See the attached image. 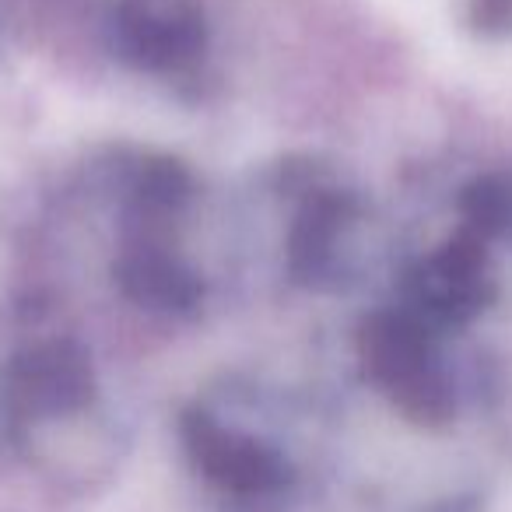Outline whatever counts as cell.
I'll return each mask as SVG.
<instances>
[{"instance_id": "6da1fadb", "label": "cell", "mask_w": 512, "mask_h": 512, "mask_svg": "<svg viewBox=\"0 0 512 512\" xmlns=\"http://www.w3.org/2000/svg\"><path fill=\"white\" fill-rule=\"evenodd\" d=\"M358 358L369 383L411 425L442 428L453 421L456 393L425 320L407 309H379L358 327Z\"/></svg>"}, {"instance_id": "5b68a950", "label": "cell", "mask_w": 512, "mask_h": 512, "mask_svg": "<svg viewBox=\"0 0 512 512\" xmlns=\"http://www.w3.org/2000/svg\"><path fill=\"white\" fill-rule=\"evenodd\" d=\"M113 46L148 74L183 71L204 53L207 18L200 0H116Z\"/></svg>"}, {"instance_id": "30bf717a", "label": "cell", "mask_w": 512, "mask_h": 512, "mask_svg": "<svg viewBox=\"0 0 512 512\" xmlns=\"http://www.w3.org/2000/svg\"><path fill=\"white\" fill-rule=\"evenodd\" d=\"M470 22L484 36H502L512 29V0H470Z\"/></svg>"}, {"instance_id": "52a82bcc", "label": "cell", "mask_w": 512, "mask_h": 512, "mask_svg": "<svg viewBox=\"0 0 512 512\" xmlns=\"http://www.w3.org/2000/svg\"><path fill=\"white\" fill-rule=\"evenodd\" d=\"M113 278L134 306L186 316L204 299V281L176 253L158 246H134L116 260Z\"/></svg>"}, {"instance_id": "3957f363", "label": "cell", "mask_w": 512, "mask_h": 512, "mask_svg": "<svg viewBox=\"0 0 512 512\" xmlns=\"http://www.w3.org/2000/svg\"><path fill=\"white\" fill-rule=\"evenodd\" d=\"M0 400L15 425L71 418L95 400L92 358L78 341L32 344L4 365Z\"/></svg>"}, {"instance_id": "9c48e42d", "label": "cell", "mask_w": 512, "mask_h": 512, "mask_svg": "<svg viewBox=\"0 0 512 512\" xmlns=\"http://www.w3.org/2000/svg\"><path fill=\"white\" fill-rule=\"evenodd\" d=\"M460 214L467 221V232H474L477 239H491L512 228V176L484 172L467 183L460 193Z\"/></svg>"}, {"instance_id": "277c9868", "label": "cell", "mask_w": 512, "mask_h": 512, "mask_svg": "<svg viewBox=\"0 0 512 512\" xmlns=\"http://www.w3.org/2000/svg\"><path fill=\"white\" fill-rule=\"evenodd\" d=\"M407 313L428 327H463L495 302V278L488 271L484 239L463 228L442 242L428 260L411 267L404 281Z\"/></svg>"}, {"instance_id": "7a4b0ae2", "label": "cell", "mask_w": 512, "mask_h": 512, "mask_svg": "<svg viewBox=\"0 0 512 512\" xmlns=\"http://www.w3.org/2000/svg\"><path fill=\"white\" fill-rule=\"evenodd\" d=\"M183 449L193 470L221 495V512H285L295 491V470L267 442L225 428L204 407L179 418Z\"/></svg>"}, {"instance_id": "8992f818", "label": "cell", "mask_w": 512, "mask_h": 512, "mask_svg": "<svg viewBox=\"0 0 512 512\" xmlns=\"http://www.w3.org/2000/svg\"><path fill=\"white\" fill-rule=\"evenodd\" d=\"M351 218H355V200L348 193H309L288 235V274L295 285L323 288L337 278V256Z\"/></svg>"}, {"instance_id": "ba28073f", "label": "cell", "mask_w": 512, "mask_h": 512, "mask_svg": "<svg viewBox=\"0 0 512 512\" xmlns=\"http://www.w3.org/2000/svg\"><path fill=\"white\" fill-rule=\"evenodd\" d=\"M134 207L148 218H176L193 197V179L172 158H151L137 169L130 186Z\"/></svg>"}]
</instances>
